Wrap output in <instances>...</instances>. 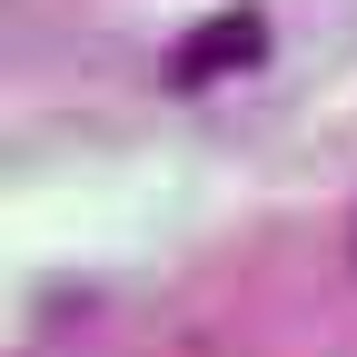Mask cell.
Returning a JSON list of instances; mask_svg holds the SVG:
<instances>
[{
    "mask_svg": "<svg viewBox=\"0 0 357 357\" xmlns=\"http://www.w3.org/2000/svg\"><path fill=\"white\" fill-rule=\"evenodd\" d=\"M238 60H258V20H218L199 50H178V79H218V70H238Z\"/></svg>",
    "mask_w": 357,
    "mask_h": 357,
    "instance_id": "cell-1",
    "label": "cell"
},
{
    "mask_svg": "<svg viewBox=\"0 0 357 357\" xmlns=\"http://www.w3.org/2000/svg\"><path fill=\"white\" fill-rule=\"evenodd\" d=\"M347 268H357V238H347Z\"/></svg>",
    "mask_w": 357,
    "mask_h": 357,
    "instance_id": "cell-2",
    "label": "cell"
}]
</instances>
